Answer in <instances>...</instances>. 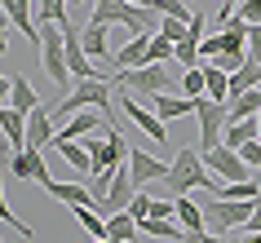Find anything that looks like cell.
Wrapping results in <instances>:
<instances>
[{
	"instance_id": "6da1fadb",
	"label": "cell",
	"mask_w": 261,
	"mask_h": 243,
	"mask_svg": "<svg viewBox=\"0 0 261 243\" xmlns=\"http://www.w3.org/2000/svg\"><path fill=\"white\" fill-rule=\"evenodd\" d=\"M181 71H186V67H177V58H173V62H146V67L111 71V80L120 84V89H128L138 102H151L155 93H168L173 80H181Z\"/></svg>"
},
{
	"instance_id": "7a4b0ae2",
	"label": "cell",
	"mask_w": 261,
	"mask_h": 243,
	"mask_svg": "<svg viewBox=\"0 0 261 243\" xmlns=\"http://www.w3.org/2000/svg\"><path fill=\"white\" fill-rule=\"evenodd\" d=\"M93 106H97V115H111V80H102V75L75 80V89H67V93L58 97L54 106H49V115H54V124H62L75 111H93Z\"/></svg>"
},
{
	"instance_id": "3957f363",
	"label": "cell",
	"mask_w": 261,
	"mask_h": 243,
	"mask_svg": "<svg viewBox=\"0 0 261 243\" xmlns=\"http://www.w3.org/2000/svg\"><path fill=\"white\" fill-rule=\"evenodd\" d=\"M204 159H199V150L195 146H181L177 155H173V164H168V177H164V190L168 199H177V195H191V190L199 186H213V177H204Z\"/></svg>"
},
{
	"instance_id": "277c9868",
	"label": "cell",
	"mask_w": 261,
	"mask_h": 243,
	"mask_svg": "<svg viewBox=\"0 0 261 243\" xmlns=\"http://www.w3.org/2000/svg\"><path fill=\"white\" fill-rule=\"evenodd\" d=\"M93 22H102V27H128V31H155L160 27V14L142 9V5H128V0H93Z\"/></svg>"
},
{
	"instance_id": "5b68a950",
	"label": "cell",
	"mask_w": 261,
	"mask_h": 243,
	"mask_svg": "<svg viewBox=\"0 0 261 243\" xmlns=\"http://www.w3.org/2000/svg\"><path fill=\"white\" fill-rule=\"evenodd\" d=\"M257 199H221V195H208L204 199V226L213 234H234V230L248 221Z\"/></svg>"
},
{
	"instance_id": "8992f818",
	"label": "cell",
	"mask_w": 261,
	"mask_h": 243,
	"mask_svg": "<svg viewBox=\"0 0 261 243\" xmlns=\"http://www.w3.org/2000/svg\"><path fill=\"white\" fill-rule=\"evenodd\" d=\"M40 62H44V75L67 93L71 84V71H67V44H62V22H40Z\"/></svg>"
},
{
	"instance_id": "52a82bcc",
	"label": "cell",
	"mask_w": 261,
	"mask_h": 243,
	"mask_svg": "<svg viewBox=\"0 0 261 243\" xmlns=\"http://www.w3.org/2000/svg\"><path fill=\"white\" fill-rule=\"evenodd\" d=\"M195 120H199V142L208 146H221V128L230 124V111H226V102H213V97H195Z\"/></svg>"
},
{
	"instance_id": "ba28073f",
	"label": "cell",
	"mask_w": 261,
	"mask_h": 243,
	"mask_svg": "<svg viewBox=\"0 0 261 243\" xmlns=\"http://www.w3.org/2000/svg\"><path fill=\"white\" fill-rule=\"evenodd\" d=\"M120 111H124V120L133 124V128H142V133L151 137V142H168V128H164V120L155 115L151 106H142L138 97L128 93V89H120Z\"/></svg>"
},
{
	"instance_id": "9c48e42d",
	"label": "cell",
	"mask_w": 261,
	"mask_h": 243,
	"mask_svg": "<svg viewBox=\"0 0 261 243\" xmlns=\"http://www.w3.org/2000/svg\"><path fill=\"white\" fill-rule=\"evenodd\" d=\"M199 159H204L208 173L226 177V181H244V177H252V168H248V164L239 159V150H230V146H208Z\"/></svg>"
},
{
	"instance_id": "30bf717a",
	"label": "cell",
	"mask_w": 261,
	"mask_h": 243,
	"mask_svg": "<svg viewBox=\"0 0 261 243\" xmlns=\"http://www.w3.org/2000/svg\"><path fill=\"white\" fill-rule=\"evenodd\" d=\"M128 177H133V186H151V181H164L168 177V164L155 159V155H146L142 146H128Z\"/></svg>"
},
{
	"instance_id": "8fae6325",
	"label": "cell",
	"mask_w": 261,
	"mask_h": 243,
	"mask_svg": "<svg viewBox=\"0 0 261 243\" xmlns=\"http://www.w3.org/2000/svg\"><path fill=\"white\" fill-rule=\"evenodd\" d=\"M9 173L22 177V181H36L40 190L54 181V177H49V164H44V155H40V150H31V146H22L14 159H9Z\"/></svg>"
},
{
	"instance_id": "7c38bea8",
	"label": "cell",
	"mask_w": 261,
	"mask_h": 243,
	"mask_svg": "<svg viewBox=\"0 0 261 243\" xmlns=\"http://www.w3.org/2000/svg\"><path fill=\"white\" fill-rule=\"evenodd\" d=\"M133 177H128V164H120L115 173H111V190H107V199L97 203V212L102 217H111V212H124L128 208V199H133Z\"/></svg>"
},
{
	"instance_id": "4fadbf2b",
	"label": "cell",
	"mask_w": 261,
	"mask_h": 243,
	"mask_svg": "<svg viewBox=\"0 0 261 243\" xmlns=\"http://www.w3.org/2000/svg\"><path fill=\"white\" fill-rule=\"evenodd\" d=\"M151 62V31H128V44L120 53H111V67L128 71V67H146Z\"/></svg>"
},
{
	"instance_id": "5bb4252c",
	"label": "cell",
	"mask_w": 261,
	"mask_h": 243,
	"mask_svg": "<svg viewBox=\"0 0 261 243\" xmlns=\"http://www.w3.org/2000/svg\"><path fill=\"white\" fill-rule=\"evenodd\" d=\"M54 133H58V124H54V115H49V106H36V111H27V146L31 150H44V146H54Z\"/></svg>"
},
{
	"instance_id": "9a60e30c",
	"label": "cell",
	"mask_w": 261,
	"mask_h": 243,
	"mask_svg": "<svg viewBox=\"0 0 261 243\" xmlns=\"http://www.w3.org/2000/svg\"><path fill=\"white\" fill-rule=\"evenodd\" d=\"M142 106H151L155 115H160V120H181V115H195V97H186V93H173V89H168V93H155L151 102H142Z\"/></svg>"
},
{
	"instance_id": "2e32d148",
	"label": "cell",
	"mask_w": 261,
	"mask_h": 243,
	"mask_svg": "<svg viewBox=\"0 0 261 243\" xmlns=\"http://www.w3.org/2000/svg\"><path fill=\"white\" fill-rule=\"evenodd\" d=\"M89 133H107V124H102L97 111H75V115L67 120V128L54 133V137H62V142H80V137H89Z\"/></svg>"
},
{
	"instance_id": "e0dca14e",
	"label": "cell",
	"mask_w": 261,
	"mask_h": 243,
	"mask_svg": "<svg viewBox=\"0 0 261 243\" xmlns=\"http://www.w3.org/2000/svg\"><path fill=\"white\" fill-rule=\"evenodd\" d=\"M0 14L9 18L27 40H36L40 44V31H36V18H31V0H0Z\"/></svg>"
},
{
	"instance_id": "ac0fdd59",
	"label": "cell",
	"mask_w": 261,
	"mask_h": 243,
	"mask_svg": "<svg viewBox=\"0 0 261 243\" xmlns=\"http://www.w3.org/2000/svg\"><path fill=\"white\" fill-rule=\"evenodd\" d=\"M138 230L151 234V239H160V243H181L186 239V230H181L177 217H146V221H138Z\"/></svg>"
},
{
	"instance_id": "d6986e66",
	"label": "cell",
	"mask_w": 261,
	"mask_h": 243,
	"mask_svg": "<svg viewBox=\"0 0 261 243\" xmlns=\"http://www.w3.org/2000/svg\"><path fill=\"white\" fill-rule=\"evenodd\" d=\"M0 133H5V146L22 150L27 146V115L14 106H0Z\"/></svg>"
},
{
	"instance_id": "ffe728a7",
	"label": "cell",
	"mask_w": 261,
	"mask_h": 243,
	"mask_svg": "<svg viewBox=\"0 0 261 243\" xmlns=\"http://www.w3.org/2000/svg\"><path fill=\"white\" fill-rule=\"evenodd\" d=\"M107 31H111V27L93 22V18H89V27L80 31V49L93 58V62H107V58H111V49H107Z\"/></svg>"
},
{
	"instance_id": "44dd1931",
	"label": "cell",
	"mask_w": 261,
	"mask_h": 243,
	"mask_svg": "<svg viewBox=\"0 0 261 243\" xmlns=\"http://www.w3.org/2000/svg\"><path fill=\"white\" fill-rule=\"evenodd\" d=\"M44 195H54V199L67 203V208H84V203H93L84 181H49V186H44Z\"/></svg>"
},
{
	"instance_id": "7402d4cb",
	"label": "cell",
	"mask_w": 261,
	"mask_h": 243,
	"mask_svg": "<svg viewBox=\"0 0 261 243\" xmlns=\"http://www.w3.org/2000/svg\"><path fill=\"white\" fill-rule=\"evenodd\" d=\"M173 217L181 221V230H186V234H195V230H208V226H204V208H199L191 195H177V199H173Z\"/></svg>"
},
{
	"instance_id": "603a6c76",
	"label": "cell",
	"mask_w": 261,
	"mask_h": 243,
	"mask_svg": "<svg viewBox=\"0 0 261 243\" xmlns=\"http://www.w3.org/2000/svg\"><path fill=\"white\" fill-rule=\"evenodd\" d=\"M9 106H14V111H22V115L40 106V97H36V89H31V84L22 80V75H18V71L9 75Z\"/></svg>"
},
{
	"instance_id": "cb8c5ba5",
	"label": "cell",
	"mask_w": 261,
	"mask_h": 243,
	"mask_svg": "<svg viewBox=\"0 0 261 243\" xmlns=\"http://www.w3.org/2000/svg\"><path fill=\"white\" fill-rule=\"evenodd\" d=\"M54 146L62 150V159H67V164H71V168H75L80 177H89V173H93V159H89L84 142H62V137H54Z\"/></svg>"
},
{
	"instance_id": "d4e9b609",
	"label": "cell",
	"mask_w": 261,
	"mask_h": 243,
	"mask_svg": "<svg viewBox=\"0 0 261 243\" xmlns=\"http://www.w3.org/2000/svg\"><path fill=\"white\" fill-rule=\"evenodd\" d=\"M204 97H213V102H226L230 97V75L217 71L213 62H204Z\"/></svg>"
},
{
	"instance_id": "484cf974",
	"label": "cell",
	"mask_w": 261,
	"mask_h": 243,
	"mask_svg": "<svg viewBox=\"0 0 261 243\" xmlns=\"http://www.w3.org/2000/svg\"><path fill=\"white\" fill-rule=\"evenodd\" d=\"M226 111H230V120H252L261 111V89H248V93H234L230 102H226Z\"/></svg>"
},
{
	"instance_id": "4316f807",
	"label": "cell",
	"mask_w": 261,
	"mask_h": 243,
	"mask_svg": "<svg viewBox=\"0 0 261 243\" xmlns=\"http://www.w3.org/2000/svg\"><path fill=\"white\" fill-rule=\"evenodd\" d=\"M248 89H261V62H252V58L230 75V97L234 93H248ZM230 97H226V102H230Z\"/></svg>"
},
{
	"instance_id": "83f0119b",
	"label": "cell",
	"mask_w": 261,
	"mask_h": 243,
	"mask_svg": "<svg viewBox=\"0 0 261 243\" xmlns=\"http://www.w3.org/2000/svg\"><path fill=\"white\" fill-rule=\"evenodd\" d=\"M252 137H257V115H252V120H230L226 124V128H221V146H239V142H252Z\"/></svg>"
},
{
	"instance_id": "f1b7e54d",
	"label": "cell",
	"mask_w": 261,
	"mask_h": 243,
	"mask_svg": "<svg viewBox=\"0 0 261 243\" xmlns=\"http://www.w3.org/2000/svg\"><path fill=\"white\" fill-rule=\"evenodd\" d=\"M107 239L133 243V239H138V221H133L128 212H111V217H107Z\"/></svg>"
},
{
	"instance_id": "f546056e",
	"label": "cell",
	"mask_w": 261,
	"mask_h": 243,
	"mask_svg": "<svg viewBox=\"0 0 261 243\" xmlns=\"http://www.w3.org/2000/svg\"><path fill=\"white\" fill-rule=\"evenodd\" d=\"M71 212H75V221L89 230V239H107V217L97 212L93 203H84V208H71Z\"/></svg>"
},
{
	"instance_id": "4dcf8cb0",
	"label": "cell",
	"mask_w": 261,
	"mask_h": 243,
	"mask_svg": "<svg viewBox=\"0 0 261 243\" xmlns=\"http://www.w3.org/2000/svg\"><path fill=\"white\" fill-rule=\"evenodd\" d=\"M31 18H40V22H67V0H31Z\"/></svg>"
},
{
	"instance_id": "1f68e13d",
	"label": "cell",
	"mask_w": 261,
	"mask_h": 243,
	"mask_svg": "<svg viewBox=\"0 0 261 243\" xmlns=\"http://www.w3.org/2000/svg\"><path fill=\"white\" fill-rule=\"evenodd\" d=\"M146 9H155L160 18H177V22H191V14H195L186 0H151Z\"/></svg>"
},
{
	"instance_id": "d6a6232c",
	"label": "cell",
	"mask_w": 261,
	"mask_h": 243,
	"mask_svg": "<svg viewBox=\"0 0 261 243\" xmlns=\"http://www.w3.org/2000/svg\"><path fill=\"white\" fill-rule=\"evenodd\" d=\"M173 58H177V67H199V40H191V36H181L177 44H173Z\"/></svg>"
},
{
	"instance_id": "836d02e7",
	"label": "cell",
	"mask_w": 261,
	"mask_h": 243,
	"mask_svg": "<svg viewBox=\"0 0 261 243\" xmlns=\"http://www.w3.org/2000/svg\"><path fill=\"white\" fill-rule=\"evenodd\" d=\"M111 173H115V168H111ZM111 173H89V177H84V186H89V199H93V208L107 199V190H111Z\"/></svg>"
},
{
	"instance_id": "e575fe53",
	"label": "cell",
	"mask_w": 261,
	"mask_h": 243,
	"mask_svg": "<svg viewBox=\"0 0 261 243\" xmlns=\"http://www.w3.org/2000/svg\"><path fill=\"white\" fill-rule=\"evenodd\" d=\"M0 221H9V226L22 234V239H31V234H36L27 221H18V212H9V203H5V173H0Z\"/></svg>"
},
{
	"instance_id": "d590c367",
	"label": "cell",
	"mask_w": 261,
	"mask_h": 243,
	"mask_svg": "<svg viewBox=\"0 0 261 243\" xmlns=\"http://www.w3.org/2000/svg\"><path fill=\"white\" fill-rule=\"evenodd\" d=\"M181 93H186V97H199V93H204V62L191 67V71H181Z\"/></svg>"
},
{
	"instance_id": "8d00e7d4",
	"label": "cell",
	"mask_w": 261,
	"mask_h": 243,
	"mask_svg": "<svg viewBox=\"0 0 261 243\" xmlns=\"http://www.w3.org/2000/svg\"><path fill=\"white\" fill-rule=\"evenodd\" d=\"M230 18H239V22H248V27H261V0H239Z\"/></svg>"
},
{
	"instance_id": "74e56055",
	"label": "cell",
	"mask_w": 261,
	"mask_h": 243,
	"mask_svg": "<svg viewBox=\"0 0 261 243\" xmlns=\"http://www.w3.org/2000/svg\"><path fill=\"white\" fill-rule=\"evenodd\" d=\"M151 62H173V40L151 31Z\"/></svg>"
},
{
	"instance_id": "f35d334b",
	"label": "cell",
	"mask_w": 261,
	"mask_h": 243,
	"mask_svg": "<svg viewBox=\"0 0 261 243\" xmlns=\"http://www.w3.org/2000/svg\"><path fill=\"white\" fill-rule=\"evenodd\" d=\"M124 212L133 217V221L151 217V195H146V190H133V199H128V208H124Z\"/></svg>"
},
{
	"instance_id": "ab89813d",
	"label": "cell",
	"mask_w": 261,
	"mask_h": 243,
	"mask_svg": "<svg viewBox=\"0 0 261 243\" xmlns=\"http://www.w3.org/2000/svg\"><path fill=\"white\" fill-rule=\"evenodd\" d=\"M234 150H239V159H244L248 168H252V173L261 168V142H257V137H252V142H239Z\"/></svg>"
},
{
	"instance_id": "60d3db41",
	"label": "cell",
	"mask_w": 261,
	"mask_h": 243,
	"mask_svg": "<svg viewBox=\"0 0 261 243\" xmlns=\"http://www.w3.org/2000/svg\"><path fill=\"white\" fill-rule=\"evenodd\" d=\"M244 62H248V53H217V58H213V67L226 71V75H234V71L244 67Z\"/></svg>"
},
{
	"instance_id": "b9f144b4",
	"label": "cell",
	"mask_w": 261,
	"mask_h": 243,
	"mask_svg": "<svg viewBox=\"0 0 261 243\" xmlns=\"http://www.w3.org/2000/svg\"><path fill=\"white\" fill-rule=\"evenodd\" d=\"M155 31H160V36H168V40L177 44L181 36H186V22H177V18H160V27H155Z\"/></svg>"
},
{
	"instance_id": "7bdbcfd3",
	"label": "cell",
	"mask_w": 261,
	"mask_h": 243,
	"mask_svg": "<svg viewBox=\"0 0 261 243\" xmlns=\"http://www.w3.org/2000/svg\"><path fill=\"white\" fill-rule=\"evenodd\" d=\"M181 243H234V234H213V230H195V234H186Z\"/></svg>"
},
{
	"instance_id": "ee69618b",
	"label": "cell",
	"mask_w": 261,
	"mask_h": 243,
	"mask_svg": "<svg viewBox=\"0 0 261 243\" xmlns=\"http://www.w3.org/2000/svg\"><path fill=\"white\" fill-rule=\"evenodd\" d=\"M248 58L261 62V27H248Z\"/></svg>"
},
{
	"instance_id": "f6af8a7d",
	"label": "cell",
	"mask_w": 261,
	"mask_h": 243,
	"mask_svg": "<svg viewBox=\"0 0 261 243\" xmlns=\"http://www.w3.org/2000/svg\"><path fill=\"white\" fill-rule=\"evenodd\" d=\"M239 230H248V234H261V199L252 203V212H248V221H244Z\"/></svg>"
},
{
	"instance_id": "bcb514c9",
	"label": "cell",
	"mask_w": 261,
	"mask_h": 243,
	"mask_svg": "<svg viewBox=\"0 0 261 243\" xmlns=\"http://www.w3.org/2000/svg\"><path fill=\"white\" fill-rule=\"evenodd\" d=\"M151 217H173V199H151ZM146 221V217H142Z\"/></svg>"
},
{
	"instance_id": "7dc6e473",
	"label": "cell",
	"mask_w": 261,
	"mask_h": 243,
	"mask_svg": "<svg viewBox=\"0 0 261 243\" xmlns=\"http://www.w3.org/2000/svg\"><path fill=\"white\" fill-rule=\"evenodd\" d=\"M0 106H9V75L0 71Z\"/></svg>"
},
{
	"instance_id": "c3c4849f",
	"label": "cell",
	"mask_w": 261,
	"mask_h": 243,
	"mask_svg": "<svg viewBox=\"0 0 261 243\" xmlns=\"http://www.w3.org/2000/svg\"><path fill=\"white\" fill-rule=\"evenodd\" d=\"M234 243H261V234H248V230H234Z\"/></svg>"
},
{
	"instance_id": "681fc988",
	"label": "cell",
	"mask_w": 261,
	"mask_h": 243,
	"mask_svg": "<svg viewBox=\"0 0 261 243\" xmlns=\"http://www.w3.org/2000/svg\"><path fill=\"white\" fill-rule=\"evenodd\" d=\"M234 5H239V0H221V27H226V18L234 14Z\"/></svg>"
},
{
	"instance_id": "f907efd6",
	"label": "cell",
	"mask_w": 261,
	"mask_h": 243,
	"mask_svg": "<svg viewBox=\"0 0 261 243\" xmlns=\"http://www.w3.org/2000/svg\"><path fill=\"white\" fill-rule=\"evenodd\" d=\"M5 49H9V36H5V27H0V58H5Z\"/></svg>"
},
{
	"instance_id": "816d5d0a",
	"label": "cell",
	"mask_w": 261,
	"mask_h": 243,
	"mask_svg": "<svg viewBox=\"0 0 261 243\" xmlns=\"http://www.w3.org/2000/svg\"><path fill=\"white\" fill-rule=\"evenodd\" d=\"M257 142H261V111H257Z\"/></svg>"
},
{
	"instance_id": "f5cc1de1",
	"label": "cell",
	"mask_w": 261,
	"mask_h": 243,
	"mask_svg": "<svg viewBox=\"0 0 261 243\" xmlns=\"http://www.w3.org/2000/svg\"><path fill=\"white\" fill-rule=\"evenodd\" d=\"M93 243H115V239H93Z\"/></svg>"
},
{
	"instance_id": "db71d44e",
	"label": "cell",
	"mask_w": 261,
	"mask_h": 243,
	"mask_svg": "<svg viewBox=\"0 0 261 243\" xmlns=\"http://www.w3.org/2000/svg\"><path fill=\"white\" fill-rule=\"evenodd\" d=\"M67 5H84V0H67Z\"/></svg>"
},
{
	"instance_id": "11a10c76",
	"label": "cell",
	"mask_w": 261,
	"mask_h": 243,
	"mask_svg": "<svg viewBox=\"0 0 261 243\" xmlns=\"http://www.w3.org/2000/svg\"><path fill=\"white\" fill-rule=\"evenodd\" d=\"M186 5H195V0H186Z\"/></svg>"
},
{
	"instance_id": "9f6ffc18",
	"label": "cell",
	"mask_w": 261,
	"mask_h": 243,
	"mask_svg": "<svg viewBox=\"0 0 261 243\" xmlns=\"http://www.w3.org/2000/svg\"><path fill=\"white\" fill-rule=\"evenodd\" d=\"M257 177H261V168H257Z\"/></svg>"
},
{
	"instance_id": "6f0895ef",
	"label": "cell",
	"mask_w": 261,
	"mask_h": 243,
	"mask_svg": "<svg viewBox=\"0 0 261 243\" xmlns=\"http://www.w3.org/2000/svg\"><path fill=\"white\" fill-rule=\"evenodd\" d=\"M191 9H195V5H191Z\"/></svg>"
}]
</instances>
